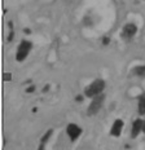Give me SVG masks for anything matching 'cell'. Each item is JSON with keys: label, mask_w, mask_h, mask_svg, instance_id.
Masks as SVG:
<instances>
[{"label": "cell", "mask_w": 145, "mask_h": 150, "mask_svg": "<svg viewBox=\"0 0 145 150\" xmlns=\"http://www.w3.org/2000/svg\"><path fill=\"white\" fill-rule=\"evenodd\" d=\"M105 86H106V84H105V82H104L102 79H96L86 88V91H84V95H86L87 97L93 98V97H96V96L101 95L102 91L105 89Z\"/></svg>", "instance_id": "6da1fadb"}, {"label": "cell", "mask_w": 145, "mask_h": 150, "mask_svg": "<svg viewBox=\"0 0 145 150\" xmlns=\"http://www.w3.org/2000/svg\"><path fill=\"white\" fill-rule=\"evenodd\" d=\"M31 48H33V43L29 42V40H22L20 47L17 49V54H16V60L18 62H22L23 60H26L27 54L30 53Z\"/></svg>", "instance_id": "7a4b0ae2"}, {"label": "cell", "mask_w": 145, "mask_h": 150, "mask_svg": "<svg viewBox=\"0 0 145 150\" xmlns=\"http://www.w3.org/2000/svg\"><path fill=\"white\" fill-rule=\"evenodd\" d=\"M104 101H105V95H104V93L96 96V97H93L92 102H91V105H90V108H88V115H90V117L96 115L97 112L100 111V109H101Z\"/></svg>", "instance_id": "3957f363"}, {"label": "cell", "mask_w": 145, "mask_h": 150, "mask_svg": "<svg viewBox=\"0 0 145 150\" xmlns=\"http://www.w3.org/2000/svg\"><path fill=\"white\" fill-rule=\"evenodd\" d=\"M66 132H68L69 137H70L71 141H75L80 135H82V128L78 126V124H74V123H70L66 128Z\"/></svg>", "instance_id": "277c9868"}, {"label": "cell", "mask_w": 145, "mask_h": 150, "mask_svg": "<svg viewBox=\"0 0 145 150\" xmlns=\"http://www.w3.org/2000/svg\"><path fill=\"white\" fill-rule=\"evenodd\" d=\"M137 33V27L136 25L134 23H127L126 26L123 27V30H122V36L124 38V39H131V38L135 36V34Z\"/></svg>", "instance_id": "5b68a950"}, {"label": "cell", "mask_w": 145, "mask_h": 150, "mask_svg": "<svg viewBox=\"0 0 145 150\" xmlns=\"http://www.w3.org/2000/svg\"><path fill=\"white\" fill-rule=\"evenodd\" d=\"M122 129H123V122H122L121 119H117L114 123H113L112 129H110V133H112L114 137H118V136H121Z\"/></svg>", "instance_id": "8992f818"}, {"label": "cell", "mask_w": 145, "mask_h": 150, "mask_svg": "<svg viewBox=\"0 0 145 150\" xmlns=\"http://www.w3.org/2000/svg\"><path fill=\"white\" fill-rule=\"evenodd\" d=\"M143 126H144V120L141 119H136L132 124V131H131V135L132 137H137L139 133L143 131Z\"/></svg>", "instance_id": "52a82bcc"}, {"label": "cell", "mask_w": 145, "mask_h": 150, "mask_svg": "<svg viewBox=\"0 0 145 150\" xmlns=\"http://www.w3.org/2000/svg\"><path fill=\"white\" fill-rule=\"evenodd\" d=\"M137 110H139V114H141V115L145 114V95H141L140 97H139Z\"/></svg>", "instance_id": "ba28073f"}, {"label": "cell", "mask_w": 145, "mask_h": 150, "mask_svg": "<svg viewBox=\"0 0 145 150\" xmlns=\"http://www.w3.org/2000/svg\"><path fill=\"white\" fill-rule=\"evenodd\" d=\"M134 73L136 74L137 76H140V78H145V65H143V66H137V67H135Z\"/></svg>", "instance_id": "9c48e42d"}, {"label": "cell", "mask_w": 145, "mask_h": 150, "mask_svg": "<svg viewBox=\"0 0 145 150\" xmlns=\"http://www.w3.org/2000/svg\"><path fill=\"white\" fill-rule=\"evenodd\" d=\"M52 133H53V129H48V131H47V132L43 135L42 140H40V142H42V144H45V142L49 140V137L52 136Z\"/></svg>", "instance_id": "30bf717a"}, {"label": "cell", "mask_w": 145, "mask_h": 150, "mask_svg": "<svg viewBox=\"0 0 145 150\" xmlns=\"http://www.w3.org/2000/svg\"><path fill=\"white\" fill-rule=\"evenodd\" d=\"M12 79H13V76H12L11 73H5L3 75V80H4V82H11Z\"/></svg>", "instance_id": "8fae6325"}, {"label": "cell", "mask_w": 145, "mask_h": 150, "mask_svg": "<svg viewBox=\"0 0 145 150\" xmlns=\"http://www.w3.org/2000/svg\"><path fill=\"white\" fill-rule=\"evenodd\" d=\"M34 91H35V86H30V87H27L26 88L27 93H31V92H34Z\"/></svg>", "instance_id": "7c38bea8"}, {"label": "cell", "mask_w": 145, "mask_h": 150, "mask_svg": "<svg viewBox=\"0 0 145 150\" xmlns=\"http://www.w3.org/2000/svg\"><path fill=\"white\" fill-rule=\"evenodd\" d=\"M109 42H110V39H109V38H104V39H102L104 45H108V44H109Z\"/></svg>", "instance_id": "4fadbf2b"}, {"label": "cell", "mask_w": 145, "mask_h": 150, "mask_svg": "<svg viewBox=\"0 0 145 150\" xmlns=\"http://www.w3.org/2000/svg\"><path fill=\"white\" fill-rule=\"evenodd\" d=\"M13 38H14V33L13 31H12L11 34H9V38H8V42H12V40H13Z\"/></svg>", "instance_id": "5bb4252c"}, {"label": "cell", "mask_w": 145, "mask_h": 150, "mask_svg": "<svg viewBox=\"0 0 145 150\" xmlns=\"http://www.w3.org/2000/svg\"><path fill=\"white\" fill-rule=\"evenodd\" d=\"M44 145H45V144L40 142V145H39V148H38V150H44Z\"/></svg>", "instance_id": "9a60e30c"}, {"label": "cell", "mask_w": 145, "mask_h": 150, "mask_svg": "<svg viewBox=\"0 0 145 150\" xmlns=\"http://www.w3.org/2000/svg\"><path fill=\"white\" fill-rule=\"evenodd\" d=\"M82 100H83V97H82V96L79 95V96H78V97H77V101H79V102H80Z\"/></svg>", "instance_id": "2e32d148"}, {"label": "cell", "mask_w": 145, "mask_h": 150, "mask_svg": "<svg viewBox=\"0 0 145 150\" xmlns=\"http://www.w3.org/2000/svg\"><path fill=\"white\" fill-rule=\"evenodd\" d=\"M143 132L145 133V120H144V126H143Z\"/></svg>", "instance_id": "e0dca14e"}]
</instances>
